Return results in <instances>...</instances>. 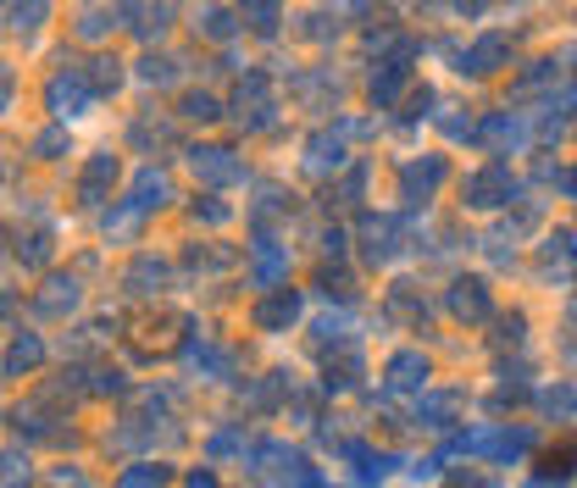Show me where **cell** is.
Instances as JSON below:
<instances>
[{
  "label": "cell",
  "instance_id": "6da1fadb",
  "mask_svg": "<svg viewBox=\"0 0 577 488\" xmlns=\"http://www.w3.org/2000/svg\"><path fill=\"white\" fill-rule=\"evenodd\" d=\"M101 101V90L90 84V67H61L50 84H45V106L56 123H78V117H90V106Z\"/></svg>",
  "mask_w": 577,
  "mask_h": 488
},
{
  "label": "cell",
  "instance_id": "7a4b0ae2",
  "mask_svg": "<svg viewBox=\"0 0 577 488\" xmlns=\"http://www.w3.org/2000/svg\"><path fill=\"white\" fill-rule=\"evenodd\" d=\"M511 195H517V178L506 161H488V167L466 173V184H461V200L472 211H500V206H511Z\"/></svg>",
  "mask_w": 577,
  "mask_h": 488
},
{
  "label": "cell",
  "instance_id": "3957f363",
  "mask_svg": "<svg viewBox=\"0 0 577 488\" xmlns=\"http://www.w3.org/2000/svg\"><path fill=\"white\" fill-rule=\"evenodd\" d=\"M244 466H251L256 477H278V483H322V472H311V461L300 450H289V444H251Z\"/></svg>",
  "mask_w": 577,
  "mask_h": 488
},
{
  "label": "cell",
  "instance_id": "277c9868",
  "mask_svg": "<svg viewBox=\"0 0 577 488\" xmlns=\"http://www.w3.org/2000/svg\"><path fill=\"white\" fill-rule=\"evenodd\" d=\"M273 112H278V101H273V78L262 72V67H251L239 78V90H233V117L244 123V128H273Z\"/></svg>",
  "mask_w": 577,
  "mask_h": 488
},
{
  "label": "cell",
  "instance_id": "5b68a950",
  "mask_svg": "<svg viewBox=\"0 0 577 488\" xmlns=\"http://www.w3.org/2000/svg\"><path fill=\"white\" fill-rule=\"evenodd\" d=\"M405 244H411V228H405V217L383 211V217H367V222H361V251H367V262H372V267H389V262H400V256H405Z\"/></svg>",
  "mask_w": 577,
  "mask_h": 488
},
{
  "label": "cell",
  "instance_id": "8992f818",
  "mask_svg": "<svg viewBox=\"0 0 577 488\" xmlns=\"http://www.w3.org/2000/svg\"><path fill=\"white\" fill-rule=\"evenodd\" d=\"M511 34H477L466 50H450L455 56V72L461 78H488V72H500L506 61H511Z\"/></svg>",
  "mask_w": 577,
  "mask_h": 488
},
{
  "label": "cell",
  "instance_id": "52a82bcc",
  "mask_svg": "<svg viewBox=\"0 0 577 488\" xmlns=\"http://www.w3.org/2000/svg\"><path fill=\"white\" fill-rule=\"evenodd\" d=\"M450 178V161L445 155H417V161H405L400 167V200L405 206H428L439 195V184Z\"/></svg>",
  "mask_w": 577,
  "mask_h": 488
},
{
  "label": "cell",
  "instance_id": "ba28073f",
  "mask_svg": "<svg viewBox=\"0 0 577 488\" xmlns=\"http://www.w3.org/2000/svg\"><path fill=\"white\" fill-rule=\"evenodd\" d=\"M189 167H195L200 184H217V189L244 184V161H239L233 150H222V144H195V150H189Z\"/></svg>",
  "mask_w": 577,
  "mask_h": 488
},
{
  "label": "cell",
  "instance_id": "9c48e42d",
  "mask_svg": "<svg viewBox=\"0 0 577 488\" xmlns=\"http://www.w3.org/2000/svg\"><path fill=\"white\" fill-rule=\"evenodd\" d=\"M251 322H256L262 334H284V328H295V322H300V289H278V283H273V294L256 300Z\"/></svg>",
  "mask_w": 577,
  "mask_h": 488
},
{
  "label": "cell",
  "instance_id": "30bf717a",
  "mask_svg": "<svg viewBox=\"0 0 577 488\" xmlns=\"http://www.w3.org/2000/svg\"><path fill=\"white\" fill-rule=\"evenodd\" d=\"M173 18H178V0H128V28L139 39H161Z\"/></svg>",
  "mask_w": 577,
  "mask_h": 488
},
{
  "label": "cell",
  "instance_id": "8fae6325",
  "mask_svg": "<svg viewBox=\"0 0 577 488\" xmlns=\"http://www.w3.org/2000/svg\"><path fill=\"white\" fill-rule=\"evenodd\" d=\"M173 200V184H168V173L161 167H139L134 173V189H128V206L139 211V217H150V211H161Z\"/></svg>",
  "mask_w": 577,
  "mask_h": 488
},
{
  "label": "cell",
  "instance_id": "7c38bea8",
  "mask_svg": "<svg viewBox=\"0 0 577 488\" xmlns=\"http://www.w3.org/2000/svg\"><path fill=\"white\" fill-rule=\"evenodd\" d=\"M450 311H455L461 322H488V311H494L488 283H483V278H455V283H450Z\"/></svg>",
  "mask_w": 577,
  "mask_h": 488
},
{
  "label": "cell",
  "instance_id": "4fadbf2b",
  "mask_svg": "<svg viewBox=\"0 0 577 488\" xmlns=\"http://www.w3.org/2000/svg\"><path fill=\"white\" fill-rule=\"evenodd\" d=\"M477 139H483L488 150H522V144H528V123H522L517 112H494V117H483Z\"/></svg>",
  "mask_w": 577,
  "mask_h": 488
},
{
  "label": "cell",
  "instance_id": "5bb4252c",
  "mask_svg": "<svg viewBox=\"0 0 577 488\" xmlns=\"http://www.w3.org/2000/svg\"><path fill=\"white\" fill-rule=\"evenodd\" d=\"M383 377H389V388H400V394H417V388H428V356L400 350V356H389Z\"/></svg>",
  "mask_w": 577,
  "mask_h": 488
},
{
  "label": "cell",
  "instance_id": "9a60e30c",
  "mask_svg": "<svg viewBox=\"0 0 577 488\" xmlns=\"http://www.w3.org/2000/svg\"><path fill=\"white\" fill-rule=\"evenodd\" d=\"M300 167H305L311 178L339 173V167H345V144H339V133H316V139H305V161H300Z\"/></svg>",
  "mask_w": 577,
  "mask_h": 488
},
{
  "label": "cell",
  "instance_id": "2e32d148",
  "mask_svg": "<svg viewBox=\"0 0 577 488\" xmlns=\"http://www.w3.org/2000/svg\"><path fill=\"white\" fill-rule=\"evenodd\" d=\"M405 67H411V56H389V61H378L372 84H367L372 106H394V101H400V90H405Z\"/></svg>",
  "mask_w": 577,
  "mask_h": 488
},
{
  "label": "cell",
  "instance_id": "e0dca14e",
  "mask_svg": "<svg viewBox=\"0 0 577 488\" xmlns=\"http://www.w3.org/2000/svg\"><path fill=\"white\" fill-rule=\"evenodd\" d=\"M539 262H544V278H572L577 272V233H550L544 239V251H539Z\"/></svg>",
  "mask_w": 577,
  "mask_h": 488
},
{
  "label": "cell",
  "instance_id": "ac0fdd59",
  "mask_svg": "<svg viewBox=\"0 0 577 488\" xmlns=\"http://www.w3.org/2000/svg\"><path fill=\"white\" fill-rule=\"evenodd\" d=\"M184 361H189L200 377H211V383L233 372V350H222V345H211V339H189V345H184Z\"/></svg>",
  "mask_w": 577,
  "mask_h": 488
},
{
  "label": "cell",
  "instance_id": "d6986e66",
  "mask_svg": "<svg viewBox=\"0 0 577 488\" xmlns=\"http://www.w3.org/2000/svg\"><path fill=\"white\" fill-rule=\"evenodd\" d=\"M251 251H256V283H262V289H273V283L289 272V251H278V239H273L267 228L256 233V244H251Z\"/></svg>",
  "mask_w": 577,
  "mask_h": 488
},
{
  "label": "cell",
  "instance_id": "ffe728a7",
  "mask_svg": "<svg viewBox=\"0 0 577 488\" xmlns=\"http://www.w3.org/2000/svg\"><path fill=\"white\" fill-rule=\"evenodd\" d=\"M112 184H117V155H95L90 167H84V178H78V200H84V206H101Z\"/></svg>",
  "mask_w": 577,
  "mask_h": 488
},
{
  "label": "cell",
  "instance_id": "44dd1931",
  "mask_svg": "<svg viewBox=\"0 0 577 488\" xmlns=\"http://www.w3.org/2000/svg\"><path fill=\"white\" fill-rule=\"evenodd\" d=\"M361 383V350L356 345H339L322 367V388H356Z\"/></svg>",
  "mask_w": 577,
  "mask_h": 488
},
{
  "label": "cell",
  "instance_id": "7402d4cb",
  "mask_svg": "<svg viewBox=\"0 0 577 488\" xmlns=\"http://www.w3.org/2000/svg\"><path fill=\"white\" fill-rule=\"evenodd\" d=\"M117 18H128V7H112V0H90L78 12V39H106L117 28Z\"/></svg>",
  "mask_w": 577,
  "mask_h": 488
},
{
  "label": "cell",
  "instance_id": "603a6c76",
  "mask_svg": "<svg viewBox=\"0 0 577 488\" xmlns=\"http://www.w3.org/2000/svg\"><path fill=\"white\" fill-rule=\"evenodd\" d=\"M461 405H466V394H455V388L450 394H423L417 399V422L423 428H450L461 417Z\"/></svg>",
  "mask_w": 577,
  "mask_h": 488
},
{
  "label": "cell",
  "instance_id": "cb8c5ba5",
  "mask_svg": "<svg viewBox=\"0 0 577 488\" xmlns=\"http://www.w3.org/2000/svg\"><path fill=\"white\" fill-rule=\"evenodd\" d=\"M39 361H45V339H39V334H18L0 367H7V377H23V372H34Z\"/></svg>",
  "mask_w": 577,
  "mask_h": 488
},
{
  "label": "cell",
  "instance_id": "d4e9b609",
  "mask_svg": "<svg viewBox=\"0 0 577 488\" xmlns=\"http://www.w3.org/2000/svg\"><path fill=\"white\" fill-rule=\"evenodd\" d=\"M72 305H78V283H72V278H50V283L34 294V311H39V316H67Z\"/></svg>",
  "mask_w": 577,
  "mask_h": 488
},
{
  "label": "cell",
  "instance_id": "484cf974",
  "mask_svg": "<svg viewBox=\"0 0 577 488\" xmlns=\"http://www.w3.org/2000/svg\"><path fill=\"white\" fill-rule=\"evenodd\" d=\"M239 18L251 23L262 39H273L278 23H284V0H239Z\"/></svg>",
  "mask_w": 577,
  "mask_h": 488
},
{
  "label": "cell",
  "instance_id": "4316f807",
  "mask_svg": "<svg viewBox=\"0 0 577 488\" xmlns=\"http://www.w3.org/2000/svg\"><path fill=\"white\" fill-rule=\"evenodd\" d=\"M195 34L211 39V45H228V39L239 34V23H233L228 7H200V12H195Z\"/></svg>",
  "mask_w": 577,
  "mask_h": 488
},
{
  "label": "cell",
  "instance_id": "83f0119b",
  "mask_svg": "<svg viewBox=\"0 0 577 488\" xmlns=\"http://www.w3.org/2000/svg\"><path fill=\"white\" fill-rule=\"evenodd\" d=\"M45 18H50V0H12V34L18 39H34L39 28H45Z\"/></svg>",
  "mask_w": 577,
  "mask_h": 488
},
{
  "label": "cell",
  "instance_id": "f1b7e54d",
  "mask_svg": "<svg viewBox=\"0 0 577 488\" xmlns=\"http://www.w3.org/2000/svg\"><path fill=\"white\" fill-rule=\"evenodd\" d=\"M389 311L400 322H411V328H423V322H428V300H417V283H394L389 289Z\"/></svg>",
  "mask_w": 577,
  "mask_h": 488
},
{
  "label": "cell",
  "instance_id": "f546056e",
  "mask_svg": "<svg viewBox=\"0 0 577 488\" xmlns=\"http://www.w3.org/2000/svg\"><path fill=\"white\" fill-rule=\"evenodd\" d=\"M123 283H128L134 294H155L161 283H168V267H161L155 256H139V262H134V267L123 272Z\"/></svg>",
  "mask_w": 577,
  "mask_h": 488
},
{
  "label": "cell",
  "instance_id": "4dcf8cb0",
  "mask_svg": "<svg viewBox=\"0 0 577 488\" xmlns=\"http://www.w3.org/2000/svg\"><path fill=\"white\" fill-rule=\"evenodd\" d=\"M56 422H61V417H45L39 405H28V411L18 405V411H12V433H28V439H61Z\"/></svg>",
  "mask_w": 577,
  "mask_h": 488
},
{
  "label": "cell",
  "instance_id": "1f68e13d",
  "mask_svg": "<svg viewBox=\"0 0 577 488\" xmlns=\"http://www.w3.org/2000/svg\"><path fill=\"white\" fill-rule=\"evenodd\" d=\"M300 101H311V106H334L339 95H345V84H339V78H300Z\"/></svg>",
  "mask_w": 577,
  "mask_h": 488
},
{
  "label": "cell",
  "instance_id": "d6a6232c",
  "mask_svg": "<svg viewBox=\"0 0 577 488\" xmlns=\"http://www.w3.org/2000/svg\"><path fill=\"white\" fill-rule=\"evenodd\" d=\"M539 411H544V417H577V388H572V383L544 388V394H539Z\"/></svg>",
  "mask_w": 577,
  "mask_h": 488
},
{
  "label": "cell",
  "instance_id": "836d02e7",
  "mask_svg": "<svg viewBox=\"0 0 577 488\" xmlns=\"http://www.w3.org/2000/svg\"><path fill=\"white\" fill-rule=\"evenodd\" d=\"M90 84H95L101 95H117V90H123V61H117V56H95V61H90Z\"/></svg>",
  "mask_w": 577,
  "mask_h": 488
},
{
  "label": "cell",
  "instance_id": "e575fe53",
  "mask_svg": "<svg viewBox=\"0 0 577 488\" xmlns=\"http://www.w3.org/2000/svg\"><path fill=\"white\" fill-rule=\"evenodd\" d=\"M550 84H561L555 56H550V61H533V72H522V78H517V95H539V90H550Z\"/></svg>",
  "mask_w": 577,
  "mask_h": 488
},
{
  "label": "cell",
  "instance_id": "d590c367",
  "mask_svg": "<svg viewBox=\"0 0 577 488\" xmlns=\"http://www.w3.org/2000/svg\"><path fill=\"white\" fill-rule=\"evenodd\" d=\"M139 84H150V90H161V84H178V61L173 56H150V61H139Z\"/></svg>",
  "mask_w": 577,
  "mask_h": 488
},
{
  "label": "cell",
  "instance_id": "8d00e7d4",
  "mask_svg": "<svg viewBox=\"0 0 577 488\" xmlns=\"http://www.w3.org/2000/svg\"><path fill=\"white\" fill-rule=\"evenodd\" d=\"M18 262H28V267L50 262V228H34L28 239H18Z\"/></svg>",
  "mask_w": 577,
  "mask_h": 488
},
{
  "label": "cell",
  "instance_id": "74e56055",
  "mask_svg": "<svg viewBox=\"0 0 577 488\" xmlns=\"http://www.w3.org/2000/svg\"><path fill=\"white\" fill-rule=\"evenodd\" d=\"M173 139H178L173 123H155V117H139L134 123V144H173Z\"/></svg>",
  "mask_w": 577,
  "mask_h": 488
},
{
  "label": "cell",
  "instance_id": "f35d334b",
  "mask_svg": "<svg viewBox=\"0 0 577 488\" xmlns=\"http://www.w3.org/2000/svg\"><path fill=\"white\" fill-rule=\"evenodd\" d=\"M173 472L161 466V461H139V466H128L123 472V488H150V483H168Z\"/></svg>",
  "mask_w": 577,
  "mask_h": 488
},
{
  "label": "cell",
  "instance_id": "ab89813d",
  "mask_svg": "<svg viewBox=\"0 0 577 488\" xmlns=\"http://www.w3.org/2000/svg\"><path fill=\"white\" fill-rule=\"evenodd\" d=\"M316 345H350V316H316Z\"/></svg>",
  "mask_w": 577,
  "mask_h": 488
},
{
  "label": "cell",
  "instance_id": "60d3db41",
  "mask_svg": "<svg viewBox=\"0 0 577 488\" xmlns=\"http://www.w3.org/2000/svg\"><path fill=\"white\" fill-rule=\"evenodd\" d=\"M278 211H289L284 189H262V200H256V211H251V217H256V228H267V222H273Z\"/></svg>",
  "mask_w": 577,
  "mask_h": 488
},
{
  "label": "cell",
  "instance_id": "b9f144b4",
  "mask_svg": "<svg viewBox=\"0 0 577 488\" xmlns=\"http://www.w3.org/2000/svg\"><path fill=\"white\" fill-rule=\"evenodd\" d=\"M184 117H195V123H217L222 106H217L211 95H184Z\"/></svg>",
  "mask_w": 577,
  "mask_h": 488
},
{
  "label": "cell",
  "instance_id": "7bdbcfd3",
  "mask_svg": "<svg viewBox=\"0 0 577 488\" xmlns=\"http://www.w3.org/2000/svg\"><path fill=\"white\" fill-rule=\"evenodd\" d=\"M434 101H439V95H434L428 84H423V90H411V95H405V123H417V117H434V112H428Z\"/></svg>",
  "mask_w": 577,
  "mask_h": 488
},
{
  "label": "cell",
  "instance_id": "ee69618b",
  "mask_svg": "<svg viewBox=\"0 0 577 488\" xmlns=\"http://www.w3.org/2000/svg\"><path fill=\"white\" fill-rule=\"evenodd\" d=\"M316 283H322L327 294H339V300H356V278H350V272H327V267H322Z\"/></svg>",
  "mask_w": 577,
  "mask_h": 488
},
{
  "label": "cell",
  "instance_id": "f6af8a7d",
  "mask_svg": "<svg viewBox=\"0 0 577 488\" xmlns=\"http://www.w3.org/2000/svg\"><path fill=\"white\" fill-rule=\"evenodd\" d=\"M228 262H233V251H200V244L189 251V267H195V272H200V267H206V272H217V267H228Z\"/></svg>",
  "mask_w": 577,
  "mask_h": 488
},
{
  "label": "cell",
  "instance_id": "bcb514c9",
  "mask_svg": "<svg viewBox=\"0 0 577 488\" xmlns=\"http://www.w3.org/2000/svg\"><path fill=\"white\" fill-rule=\"evenodd\" d=\"M61 150H67V133H61V128H45V133L34 139V155H45V161H56Z\"/></svg>",
  "mask_w": 577,
  "mask_h": 488
},
{
  "label": "cell",
  "instance_id": "7dc6e473",
  "mask_svg": "<svg viewBox=\"0 0 577 488\" xmlns=\"http://www.w3.org/2000/svg\"><path fill=\"white\" fill-rule=\"evenodd\" d=\"M84 394H123V372H90V383H84Z\"/></svg>",
  "mask_w": 577,
  "mask_h": 488
},
{
  "label": "cell",
  "instance_id": "c3c4849f",
  "mask_svg": "<svg viewBox=\"0 0 577 488\" xmlns=\"http://www.w3.org/2000/svg\"><path fill=\"white\" fill-rule=\"evenodd\" d=\"M522 334H528V316L511 311V316L500 322V339H494V345H522Z\"/></svg>",
  "mask_w": 577,
  "mask_h": 488
},
{
  "label": "cell",
  "instance_id": "681fc988",
  "mask_svg": "<svg viewBox=\"0 0 577 488\" xmlns=\"http://www.w3.org/2000/svg\"><path fill=\"white\" fill-rule=\"evenodd\" d=\"M233 450H244V439H239V433H217V439L206 444V455H211V461H222V455H233Z\"/></svg>",
  "mask_w": 577,
  "mask_h": 488
},
{
  "label": "cell",
  "instance_id": "f907efd6",
  "mask_svg": "<svg viewBox=\"0 0 577 488\" xmlns=\"http://www.w3.org/2000/svg\"><path fill=\"white\" fill-rule=\"evenodd\" d=\"M28 477V461L23 455H0V483H23Z\"/></svg>",
  "mask_w": 577,
  "mask_h": 488
},
{
  "label": "cell",
  "instance_id": "816d5d0a",
  "mask_svg": "<svg viewBox=\"0 0 577 488\" xmlns=\"http://www.w3.org/2000/svg\"><path fill=\"white\" fill-rule=\"evenodd\" d=\"M12 95H18V78H12V67L0 61V117L12 112Z\"/></svg>",
  "mask_w": 577,
  "mask_h": 488
},
{
  "label": "cell",
  "instance_id": "f5cc1de1",
  "mask_svg": "<svg viewBox=\"0 0 577 488\" xmlns=\"http://www.w3.org/2000/svg\"><path fill=\"white\" fill-rule=\"evenodd\" d=\"M439 123H445L450 139H477V123H472V117H439Z\"/></svg>",
  "mask_w": 577,
  "mask_h": 488
},
{
  "label": "cell",
  "instance_id": "db71d44e",
  "mask_svg": "<svg viewBox=\"0 0 577 488\" xmlns=\"http://www.w3.org/2000/svg\"><path fill=\"white\" fill-rule=\"evenodd\" d=\"M195 222H211V228H217V222H228V206H222V200H206V206L195 200Z\"/></svg>",
  "mask_w": 577,
  "mask_h": 488
},
{
  "label": "cell",
  "instance_id": "11a10c76",
  "mask_svg": "<svg viewBox=\"0 0 577 488\" xmlns=\"http://www.w3.org/2000/svg\"><path fill=\"white\" fill-rule=\"evenodd\" d=\"M572 461H577L572 450H566V455H550V461L539 466V477H572Z\"/></svg>",
  "mask_w": 577,
  "mask_h": 488
},
{
  "label": "cell",
  "instance_id": "9f6ffc18",
  "mask_svg": "<svg viewBox=\"0 0 577 488\" xmlns=\"http://www.w3.org/2000/svg\"><path fill=\"white\" fill-rule=\"evenodd\" d=\"M361 184H367V167H350V178L339 184V195H345V206H350V200L361 195Z\"/></svg>",
  "mask_w": 577,
  "mask_h": 488
},
{
  "label": "cell",
  "instance_id": "6f0895ef",
  "mask_svg": "<svg viewBox=\"0 0 577 488\" xmlns=\"http://www.w3.org/2000/svg\"><path fill=\"white\" fill-rule=\"evenodd\" d=\"M7 311H12V294H7V289H0V316H7Z\"/></svg>",
  "mask_w": 577,
  "mask_h": 488
},
{
  "label": "cell",
  "instance_id": "680465c9",
  "mask_svg": "<svg viewBox=\"0 0 577 488\" xmlns=\"http://www.w3.org/2000/svg\"><path fill=\"white\" fill-rule=\"evenodd\" d=\"M345 7H367V0H345Z\"/></svg>",
  "mask_w": 577,
  "mask_h": 488
}]
</instances>
